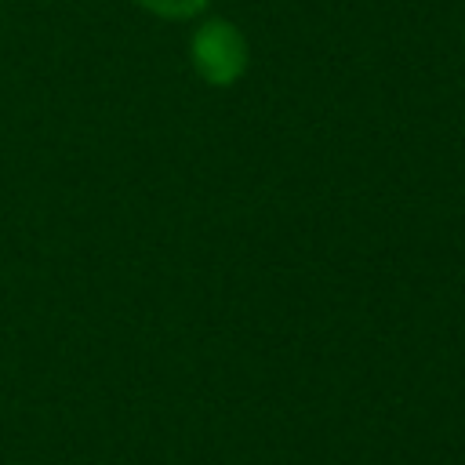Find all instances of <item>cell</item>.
<instances>
[{
	"label": "cell",
	"instance_id": "1",
	"mask_svg": "<svg viewBox=\"0 0 465 465\" xmlns=\"http://www.w3.org/2000/svg\"><path fill=\"white\" fill-rule=\"evenodd\" d=\"M247 62V47L243 36L229 25V22H207L196 36H193V65L203 80L211 84H229L240 76Z\"/></svg>",
	"mask_w": 465,
	"mask_h": 465
},
{
	"label": "cell",
	"instance_id": "2",
	"mask_svg": "<svg viewBox=\"0 0 465 465\" xmlns=\"http://www.w3.org/2000/svg\"><path fill=\"white\" fill-rule=\"evenodd\" d=\"M138 4L163 15V18H185V15H196L207 0H138Z\"/></svg>",
	"mask_w": 465,
	"mask_h": 465
}]
</instances>
